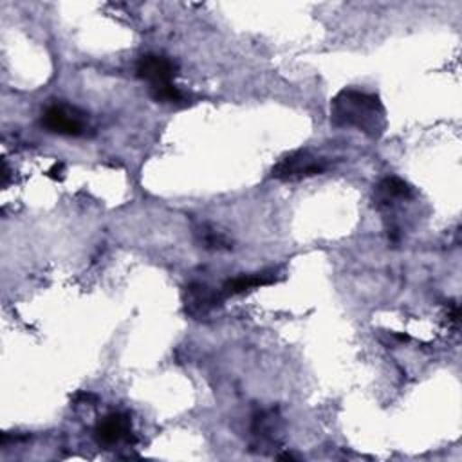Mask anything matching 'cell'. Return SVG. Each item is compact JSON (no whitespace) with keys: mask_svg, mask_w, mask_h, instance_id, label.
Here are the masks:
<instances>
[{"mask_svg":"<svg viewBox=\"0 0 462 462\" xmlns=\"http://www.w3.org/2000/svg\"><path fill=\"white\" fill-rule=\"evenodd\" d=\"M42 126L58 135H81L85 132V114L65 103H52L42 112Z\"/></svg>","mask_w":462,"mask_h":462,"instance_id":"cell-3","label":"cell"},{"mask_svg":"<svg viewBox=\"0 0 462 462\" xmlns=\"http://www.w3.org/2000/svg\"><path fill=\"white\" fill-rule=\"evenodd\" d=\"M150 96L159 101V103H179L184 96L180 92V88L175 83H168V85H161V87H153L150 88Z\"/></svg>","mask_w":462,"mask_h":462,"instance_id":"cell-10","label":"cell"},{"mask_svg":"<svg viewBox=\"0 0 462 462\" xmlns=\"http://www.w3.org/2000/svg\"><path fill=\"white\" fill-rule=\"evenodd\" d=\"M96 401H97V397L94 393H90V392H78L74 395V399H72L74 404H94Z\"/></svg>","mask_w":462,"mask_h":462,"instance_id":"cell-11","label":"cell"},{"mask_svg":"<svg viewBox=\"0 0 462 462\" xmlns=\"http://www.w3.org/2000/svg\"><path fill=\"white\" fill-rule=\"evenodd\" d=\"M197 240L202 247L206 249H213V251H220V249H231V240L222 235L220 231L213 229L211 226H200L197 231Z\"/></svg>","mask_w":462,"mask_h":462,"instance_id":"cell-9","label":"cell"},{"mask_svg":"<svg viewBox=\"0 0 462 462\" xmlns=\"http://www.w3.org/2000/svg\"><path fill=\"white\" fill-rule=\"evenodd\" d=\"M224 300L226 298L222 296L220 291L211 289L202 282H191L189 285H186V291H184L186 314L195 319L208 316L213 309L222 305Z\"/></svg>","mask_w":462,"mask_h":462,"instance_id":"cell-5","label":"cell"},{"mask_svg":"<svg viewBox=\"0 0 462 462\" xmlns=\"http://www.w3.org/2000/svg\"><path fill=\"white\" fill-rule=\"evenodd\" d=\"M327 170V161L310 150H296L282 157L271 170V177L285 182L319 175Z\"/></svg>","mask_w":462,"mask_h":462,"instance_id":"cell-2","label":"cell"},{"mask_svg":"<svg viewBox=\"0 0 462 462\" xmlns=\"http://www.w3.org/2000/svg\"><path fill=\"white\" fill-rule=\"evenodd\" d=\"M330 125L379 137L386 128V110L375 94L343 88L330 101Z\"/></svg>","mask_w":462,"mask_h":462,"instance_id":"cell-1","label":"cell"},{"mask_svg":"<svg viewBox=\"0 0 462 462\" xmlns=\"http://www.w3.org/2000/svg\"><path fill=\"white\" fill-rule=\"evenodd\" d=\"M276 282V271L271 269V271H260V273H251V274H240V276H235V278H229L220 292L224 298H229V296H235V294H242V292H247V291H253L256 287H263V285H271Z\"/></svg>","mask_w":462,"mask_h":462,"instance_id":"cell-8","label":"cell"},{"mask_svg":"<svg viewBox=\"0 0 462 462\" xmlns=\"http://www.w3.org/2000/svg\"><path fill=\"white\" fill-rule=\"evenodd\" d=\"M137 78L146 81L150 88L173 83V78L177 74V63L166 56L161 54H146L141 56L135 67Z\"/></svg>","mask_w":462,"mask_h":462,"instance_id":"cell-6","label":"cell"},{"mask_svg":"<svg viewBox=\"0 0 462 462\" xmlns=\"http://www.w3.org/2000/svg\"><path fill=\"white\" fill-rule=\"evenodd\" d=\"M413 197V189L408 182L399 177H384L374 191V200L377 208H390L397 204V200H410Z\"/></svg>","mask_w":462,"mask_h":462,"instance_id":"cell-7","label":"cell"},{"mask_svg":"<svg viewBox=\"0 0 462 462\" xmlns=\"http://www.w3.org/2000/svg\"><path fill=\"white\" fill-rule=\"evenodd\" d=\"M94 437H96L97 444L105 446V448L116 446L119 442H126V444L137 442L134 430H132L130 415H126L123 411H112V413L105 415L103 419H99L94 428Z\"/></svg>","mask_w":462,"mask_h":462,"instance_id":"cell-4","label":"cell"}]
</instances>
